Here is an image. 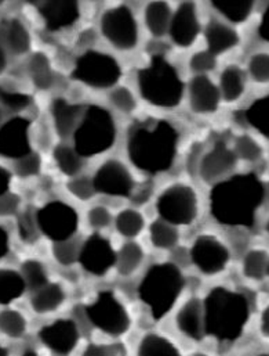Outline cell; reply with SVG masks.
I'll use <instances>...</instances> for the list:
<instances>
[{
    "instance_id": "91938a15",
    "label": "cell",
    "mask_w": 269,
    "mask_h": 356,
    "mask_svg": "<svg viewBox=\"0 0 269 356\" xmlns=\"http://www.w3.org/2000/svg\"><path fill=\"white\" fill-rule=\"evenodd\" d=\"M21 356H42L39 353H36V351H33V350H26L24 354Z\"/></svg>"
},
{
    "instance_id": "11a10c76",
    "label": "cell",
    "mask_w": 269,
    "mask_h": 356,
    "mask_svg": "<svg viewBox=\"0 0 269 356\" xmlns=\"http://www.w3.org/2000/svg\"><path fill=\"white\" fill-rule=\"evenodd\" d=\"M260 332L261 334L269 340V305L263 311L260 319Z\"/></svg>"
},
{
    "instance_id": "9a60e30c",
    "label": "cell",
    "mask_w": 269,
    "mask_h": 356,
    "mask_svg": "<svg viewBox=\"0 0 269 356\" xmlns=\"http://www.w3.org/2000/svg\"><path fill=\"white\" fill-rule=\"evenodd\" d=\"M97 191L115 195L129 197L134 191V181L129 170L119 161H108L97 171L93 179Z\"/></svg>"
},
{
    "instance_id": "836d02e7",
    "label": "cell",
    "mask_w": 269,
    "mask_h": 356,
    "mask_svg": "<svg viewBox=\"0 0 269 356\" xmlns=\"http://www.w3.org/2000/svg\"><path fill=\"white\" fill-rule=\"evenodd\" d=\"M245 118L257 132L269 138V95L256 100L246 110Z\"/></svg>"
},
{
    "instance_id": "003e7915",
    "label": "cell",
    "mask_w": 269,
    "mask_h": 356,
    "mask_svg": "<svg viewBox=\"0 0 269 356\" xmlns=\"http://www.w3.org/2000/svg\"><path fill=\"white\" fill-rule=\"evenodd\" d=\"M268 275H269V266H268Z\"/></svg>"
},
{
    "instance_id": "9f6ffc18",
    "label": "cell",
    "mask_w": 269,
    "mask_h": 356,
    "mask_svg": "<svg viewBox=\"0 0 269 356\" xmlns=\"http://www.w3.org/2000/svg\"><path fill=\"white\" fill-rule=\"evenodd\" d=\"M260 36L269 42V6L264 11V15H263V19L260 24Z\"/></svg>"
},
{
    "instance_id": "f1b7e54d",
    "label": "cell",
    "mask_w": 269,
    "mask_h": 356,
    "mask_svg": "<svg viewBox=\"0 0 269 356\" xmlns=\"http://www.w3.org/2000/svg\"><path fill=\"white\" fill-rule=\"evenodd\" d=\"M144 250L134 241L126 243L116 254V268L122 276H130L144 261Z\"/></svg>"
},
{
    "instance_id": "ee69618b",
    "label": "cell",
    "mask_w": 269,
    "mask_h": 356,
    "mask_svg": "<svg viewBox=\"0 0 269 356\" xmlns=\"http://www.w3.org/2000/svg\"><path fill=\"white\" fill-rule=\"evenodd\" d=\"M40 171V159L37 154H28L15 163V172L19 177H33Z\"/></svg>"
},
{
    "instance_id": "f35d334b",
    "label": "cell",
    "mask_w": 269,
    "mask_h": 356,
    "mask_svg": "<svg viewBox=\"0 0 269 356\" xmlns=\"http://www.w3.org/2000/svg\"><path fill=\"white\" fill-rule=\"evenodd\" d=\"M54 159L57 161L58 168L65 174V175H76L80 168H82V160L80 156L76 153V150H72L68 146H58L54 150Z\"/></svg>"
},
{
    "instance_id": "b9f144b4",
    "label": "cell",
    "mask_w": 269,
    "mask_h": 356,
    "mask_svg": "<svg viewBox=\"0 0 269 356\" xmlns=\"http://www.w3.org/2000/svg\"><path fill=\"white\" fill-rule=\"evenodd\" d=\"M249 72L256 82H269V53H260L252 57L249 63Z\"/></svg>"
},
{
    "instance_id": "f6af8a7d",
    "label": "cell",
    "mask_w": 269,
    "mask_h": 356,
    "mask_svg": "<svg viewBox=\"0 0 269 356\" xmlns=\"http://www.w3.org/2000/svg\"><path fill=\"white\" fill-rule=\"evenodd\" d=\"M68 190L80 200H89L97 191L93 180L87 178L73 179L68 183Z\"/></svg>"
},
{
    "instance_id": "d6986e66",
    "label": "cell",
    "mask_w": 269,
    "mask_h": 356,
    "mask_svg": "<svg viewBox=\"0 0 269 356\" xmlns=\"http://www.w3.org/2000/svg\"><path fill=\"white\" fill-rule=\"evenodd\" d=\"M218 88L206 76L198 75L189 85V102L193 111L199 114L214 113L220 103Z\"/></svg>"
},
{
    "instance_id": "8d00e7d4",
    "label": "cell",
    "mask_w": 269,
    "mask_h": 356,
    "mask_svg": "<svg viewBox=\"0 0 269 356\" xmlns=\"http://www.w3.org/2000/svg\"><path fill=\"white\" fill-rule=\"evenodd\" d=\"M115 225H116V230L123 237L133 238L144 230L145 219L138 211L129 208V209H123L118 213Z\"/></svg>"
},
{
    "instance_id": "bcb514c9",
    "label": "cell",
    "mask_w": 269,
    "mask_h": 356,
    "mask_svg": "<svg viewBox=\"0 0 269 356\" xmlns=\"http://www.w3.org/2000/svg\"><path fill=\"white\" fill-rule=\"evenodd\" d=\"M0 102L12 111H21L29 104L31 100L24 93L0 89Z\"/></svg>"
},
{
    "instance_id": "52a82bcc",
    "label": "cell",
    "mask_w": 269,
    "mask_h": 356,
    "mask_svg": "<svg viewBox=\"0 0 269 356\" xmlns=\"http://www.w3.org/2000/svg\"><path fill=\"white\" fill-rule=\"evenodd\" d=\"M86 315L97 330L111 337L125 336L132 326L128 309L111 291H101L97 298L86 307Z\"/></svg>"
},
{
    "instance_id": "e7e4bbea",
    "label": "cell",
    "mask_w": 269,
    "mask_h": 356,
    "mask_svg": "<svg viewBox=\"0 0 269 356\" xmlns=\"http://www.w3.org/2000/svg\"><path fill=\"white\" fill-rule=\"evenodd\" d=\"M267 229H268V232H269V222H268V227H267Z\"/></svg>"
},
{
    "instance_id": "4316f807",
    "label": "cell",
    "mask_w": 269,
    "mask_h": 356,
    "mask_svg": "<svg viewBox=\"0 0 269 356\" xmlns=\"http://www.w3.org/2000/svg\"><path fill=\"white\" fill-rule=\"evenodd\" d=\"M26 284L21 273L11 269H0V305H8L21 298Z\"/></svg>"
},
{
    "instance_id": "ffe728a7",
    "label": "cell",
    "mask_w": 269,
    "mask_h": 356,
    "mask_svg": "<svg viewBox=\"0 0 269 356\" xmlns=\"http://www.w3.org/2000/svg\"><path fill=\"white\" fill-rule=\"evenodd\" d=\"M235 164L236 154L224 143H218L209 154L203 157L200 163V177L206 181L216 180L229 172Z\"/></svg>"
},
{
    "instance_id": "db71d44e",
    "label": "cell",
    "mask_w": 269,
    "mask_h": 356,
    "mask_svg": "<svg viewBox=\"0 0 269 356\" xmlns=\"http://www.w3.org/2000/svg\"><path fill=\"white\" fill-rule=\"evenodd\" d=\"M8 252V233L0 226V259H3Z\"/></svg>"
},
{
    "instance_id": "2e32d148",
    "label": "cell",
    "mask_w": 269,
    "mask_h": 356,
    "mask_svg": "<svg viewBox=\"0 0 269 356\" xmlns=\"http://www.w3.org/2000/svg\"><path fill=\"white\" fill-rule=\"evenodd\" d=\"M29 121L12 118L0 128V156L19 160L31 154Z\"/></svg>"
},
{
    "instance_id": "d590c367",
    "label": "cell",
    "mask_w": 269,
    "mask_h": 356,
    "mask_svg": "<svg viewBox=\"0 0 269 356\" xmlns=\"http://www.w3.org/2000/svg\"><path fill=\"white\" fill-rule=\"evenodd\" d=\"M213 6L229 21L243 22L250 15L254 4L250 0H214Z\"/></svg>"
},
{
    "instance_id": "60d3db41",
    "label": "cell",
    "mask_w": 269,
    "mask_h": 356,
    "mask_svg": "<svg viewBox=\"0 0 269 356\" xmlns=\"http://www.w3.org/2000/svg\"><path fill=\"white\" fill-rule=\"evenodd\" d=\"M235 149H236L235 154L245 161L253 163V161L260 160L263 156V150H261L260 145L253 138L246 136V135L238 138Z\"/></svg>"
},
{
    "instance_id": "681fc988",
    "label": "cell",
    "mask_w": 269,
    "mask_h": 356,
    "mask_svg": "<svg viewBox=\"0 0 269 356\" xmlns=\"http://www.w3.org/2000/svg\"><path fill=\"white\" fill-rule=\"evenodd\" d=\"M87 220H89L90 226L94 229H105L110 226V223L112 220V215L108 208L98 205V207H94L90 209V212L87 215Z\"/></svg>"
},
{
    "instance_id": "ab89813d",
    "label": "cell",
    "mask_w": 269,
    "mask_h": 356,
    "mask_svg": "<svg viewBox=\"0 0 269 356\" xmlns=\"http://www.w3.org/2000/svg\"><path fill=\"white\" fill-rule=\"evenodd\" d=\"M80 245L78 241L69 238L65 241H58L54 243L53 245V255L55 261L64 266L73 265L76 261H79V254H80Z\"/></svg>"
},
{
    "instance_id": "6da1fadb",
    "label": "cell",
    "mask_w": 269,
    "mask_h": 356,
    "mask_svg": "<svg viewBox=\"0 0 269 356\" xmlns=\"http://www.w3.org/2000/svg\"><path fill=\"white\" fill-rule=\"evenodd\" d=\"M266 198V188L254 175H238L218 183L210 194V209L217 222L252 227Z\"/></svg>"
},
{
    "instance_id": "8992f818",
    "label": "cell",
    "mask_w": 269,
    "mask_h": 356,
    "mask_svg": "<svg viewBox=\"0 0 269 356\" xmlns=\"http://www.w3.org/2000/svg\"><path fill=\"white\" fill-rule=\"evenodd\" d=\"M116 128L111 114L98 106H92L75 131V150L80 157H93L112 147Z\"/></svg>"
},
{
    "instance_id": "8fae6325",
    "label": "cell",
    "mask_w": 269,
    "mask_h": 356,
    "mask_svg": "<svg viewBox=\"0 0 269 356\" xmlns=\"http://www.w3.org/2000/svg\"><path fill=\"white\" fill-rule=\"evenodd\" d=\"M104 36L116 49L130 50L138 40V28L133 13L126 6L108 10L101 19Z\"/></svg>"
},
{
    "instance_id": "cb8c5ba5",
    "label": "cell",
    "mask_w": 269,
    "mask_h": 356,
    "mask_svg": "<svg viewBox=\"0 0 269 356\" xmlns=\"http://www.w3.org/2000/svg\"><path fill=\"white\" fill-rule=\"evenodd\" d=\"M79 106L69 104L67 100H55L53 104V118L55 131L61 138H68L76 131V122L79 118Z\"/></svg>"
},
{
    "instance_id": "680465c9",
    "label": "cell",
    "mask_w": 269,
    "mask_h": 356,
    "mask_svg": "<svg viewBox=\"0 0 269 356\" xmlns=\"http://www.w3.org/2000/svg\"><path fill=\"white\" fill-rule=\"evenodd\" d=\"M6 65H7V58H6V53L3 50V47L0 46V74L6 70Z\"/></svg>"
},
{
    "instance_id": "94428289",
    "label": "cell",
    "mask_w": 269,
    "mask_h": 356,
    "mask_svg": "<svg viewBox=\"0 0 269 356\" xmlns=\"http://www.w3.org/2000/svg\"><path fill=\"white\" fill-rule=\"evenodd\" d=\"M0 356H10V353H8V350L0 343Z\"/></svg>"
},
{
    "instance_id": "277c9868",
    "label": "cell",
    "mask_w": 269,
    "mask_h": 356,
    "mask_svg": "<svg viewBox=\"0 0 269 356\" xmlns=\"http://www.w3.org/2000/svg\"><path fill=\"white\" fill-rule=\"evenodd\" d=\"M185 280L174 264L164 262L150 266L138 286V297L152 318L163 319L175 305Z\"/></svg>"
},
{
    "instance_id": "ac0fdd59",
    "label": "cell",
    "mask_w": 269,
    "mask_h": 356,
    "mask_svg": "<svg viewBox=\"0 0 269 356\" xmlns=\"http://www.w3.org/2000/svg\"><path fill=\"white\" fill-rule=\"evenodd\" d=\"M178 332L192 341H202L205 333V311L199 298H191L178 311L175 316Z\"/></svg>"
},
{
    "instance_id": "603a6c76",
    "label": "cell",
    "mask_w": 269,
    "mask_h": 356,
    "mask_svg": "<svg viewBox=\"0 0 269 356\" xmlns=\"http://www.w3.org/2000/svg\"><path fill=\"white\" fill-rule=\"evenodd\" d=\"M206 40L209 51L218 54L235 47L239 42V36L235 29L214 19L210 21L206 28Z\"/></svg>"
},
{
    "instance_id": "6125c7cd",
    "label": "cell",
    "mask_w": 269,
    "mask_h": 356,
    "mask_svg": "<svg viewBox=\"0 0 269 356\" xmlns=\"http://www.w3.org/2000/svg\"><path fill=\"white\" fill-rule=\"evenodd\" d=\"M191 356H210L209 354H205V353H195L193 355Z\"/></svg>"
},
{
    "instance_id": "5b68a950",
    "label": "cell",
    "mask_w": 269,
    "mask_h": 356,
    "mask_svg": "<svg viewBox=\"0 0 269 356\" xmlns=\"http://www.w3.org/2000/svg\"><path fill=\"white\" fill-rule=\"evenodd\" d=\"M141 96L157 107L178 106L182 99V82L174 67L160 56H153L138 74Z\"/></svg>"
},
{
    "instance_id": "4fadbf2b",
    "label": "cell",
    "mask_w": 269,
    "mask_h": 356,
    "mask_svg": "<svg viewBox=\"0 0 269 356\" xmlns=\"http://www.w3.org/2000/svg\"><path fill=\"white\" fill-rule=\"evenodd\" d=\"M79 262L90 275L104 276L114 265H116V254L110 240L101 234H93L82 245Z\"/></svg>"
},
{
    "instance_id": "e0dca14e",
    "label": "cell",
    "mask_w": 269,
    "mask_h": 356,
    "mask_svg": "<svg viewBox=\"0 0 269 356\" xmlns=\"http://www.w3.org/2000/svg\"><path fill=\"white\" fill-rule=\"evenodd\" d=\"M199 32V21L193 3H182L171 17L170 35L175 44L189 46Z\"/></svg>"
},
{
    "instance_id": "f5cc1de1",
    "label": "cell",
    "mask_w": 269,
    "mask_h": 356,
    "mask_svg": "<svg viewBox=\"0 0 269 356\" xmlns=\"http://www.w3.org/2000/svg\"><path fill=\"white\" fill-rule=\"evenodd\" d=\"M150 190H152V187H150V184H145V186H141L138 190H135L133 191V201H134L135 204H144V202H146V200L149 198V195H150Z\"/></svg>"
},
{
    "instance_id": "f907efd6",
    "label": "cell",
    "mask_w": 269,
    "mask_h": 356,
    "mask_svg": "<svg viewBox=\"0 0 269 356\" xmlns=\"http://www.w3.org/2000/svg\"><path fill=\"white\" fill-rule=\"evenodd\" d=\"M19 208V197L11 193L0 195V216L14 215Z\"/></svg>"
},
{
    "instance_id": "7c38bea8",
    "label": "cell",
    "mask_w": 269,
    "mask_h": 356,
    "mask_svg": "<svg viewBox=\"0 0 269 356\" xmlns=\"http://www.w3.org/2000/svg\"><path fill=\"white\" fill-rule=\"evenodd\" d=\"M191 259L202 273L211 276L227 268L229 262V250L217 237L202 234L192 244Z\"/></svg>"
},
{
    "instance_id": "5bb4252c",
    "label": "cell",
    "mask_w": 269,
    "mask_h": 356,
    "mask_svg": "<svg viewBox=\"0 0 269 356\" xmlns=\"http://www.w3.org/2000/svg\"><path fill=\"white\" fill-rule=\"evenodd\" d=\"M40 343L55 355L68 356L79 344V329L71 319H57L43 326L39 333Z\"/></svg>"
},
{
    "instance_id": "3957f363",
    "label": "cell",
    "mask_w": 269,
    "mask_h": 356,
    "mask_svg": "<svg viewBox=\"0 0 269 356\" xmlns=\"http://www.w3.org/2000/svg\"><path fill=\"white\" fill-rule=\"evenodd\" d=\"M205 333L220 343L239 340L250 319L248 298L236 291L217 287L213 289L205 302Z\"/></svg>"
},
{
    "instance_id": "d6a6232c",
    "label": "cell",
    "mask_w": 269,
    "mask_h": 356,
    "mask_svg": "<svg viewBox=\"0 0 269 356\" xmlns=\"http://www.w3.org/2000/svg\"><path fill=\"white\" fill-rule=\"evenodd\" d=\"M28 323L25 316L17 309H3L0 312V333L8 339L18 340L25 336Z\"/></svg>"
},
{
    "instance_id": "be15d7a7",
    "label": "cell",
    "mask_w": 269,
    "mask_h": 356,
    "mask_svg": "<svg viewBox=\"0 0 269 356\" xmlns=\"http://www.w3.org/2000/svg\"><path fill=\"white\" fill-rule=\"evenodd\" d=\"M259 356H269V354H263V355H259Z\"/></svg>"
},
{
    "instance_id": "03108f58",
    "label": "cell",
    "mask_w": 269,
    "mask_h": 356,
    "mask_svg": "<svg viewBox=\"0 0 269 356\" xmlns=\"http://www.w3.org/2000/svg\"><path fill=\"white\" fill-rule=\"evenodd\" d=\"M0 118H1V113H0Z\"/></svg>"
},
{
    "instance_id": "7a4b0ae2",
    "label": "cell",
    "mask_w": 269,
    "mask_h": 356,
    "mask_svg": "<svg viewBox=\"0 0 269 356\" xmlns=\"http://www.w3.org/2000/svg\"><path fill=\"white\" fill-rule=\"evenodd\" d=\"M177 132L166 121L145 120L130 131L128 152L137 168L159 174L167 171L175 157Z\"/></svg>"
},
{
    "instance_id": "74e56055",
    "label": "cell",
    "mask_w": 269,
    "mask_h": 356,
    "mask_svg": "<svg viewBox=\"0 0 269 356\" xmlns=\"http://www.w3.org/2000/svg\"><path fill=\"white\" fill-rule=\"evenodd\" d=\"M21 276L29 290H39L47 284V272L43 264L35 259L25 261L21 265Z\"/></svg>"
},
{
    "instance_id": "d4e9b609",
    "label": "cell",
    "mask_w": 269,
    "mask_h": 356,
    "mask_svg": "<svg viewBox=\"0 0 269 356\" xmlns=\"http://www.w3.org/2000/svg\"><path fill=\"white\" fill-rule=\"evenodd\" d=\"M137 356H182L178 347L159 333L145 334L137 347Z\"/></svg>"
},
{
    "instance_id": "484cf974",
    "label": "cell",
    "mask_w": 269,
    "mask_h": 356,
    "mask_svg": "<svg viewBox=\"0 0 269 356\" xmlns=\"http://www.w3.org/2000/svg\"><path fill=\"white\" fill-rule=\"evenodd\" d=\"M145 22L155 36H163L171 24V10L167 3L153 1L146 6Z\"/></svg>"
},
{
    "instance_id": "44dd1931",
    "label": "cell",
    "mask_w": 269,
    "mask_h": 356,
    "mask_svg": "<svg viewBox=\"0 0 269 356\" xmlns=\"http://www.w3.org/2000/svg\"><path fill=\"white\" fill-rule=\"evenodd\" d=\"M40 14L50 31H58L79 19V6L76 1H47L40 6Z\"/></svg>"
},
{
    "instance_id": "c3c4849f",
    "label": "cell",
    "mask_w": 269,
    "mask_h": 356,
    "mask_svg": "<svg viewBox=\"0 0 269 356\" xmlns=\"http://www.w3.org/2000/svg\"><path fill=\"white\" fill-rule=\"evenodd\" d=\"M217 60L210 51H199L191 58V68L195 72H207L216 68Z\"/></svg>"
},
{
    "instance_id": "7dc6e473",
    "label": "cell",
    "mask_w": 269,
    "mask_h": 356,
    "mask_svg": "<svg viewBox=\"0 0 269 356\" xmlns=\"http://www.w3.org/2000/svg\"><path fill=\"white\" fill-rule=\"evenodd\" d=\"M18 229H19V236L25 241H33L36 238L37 233V223H36V216H33L29 212H24L19 219H18Z\"/></svg>"
},
{
    "instance_id": "f546056e",
    "label": "cell",
    "mask_w": 269,
    "mask_h": 356,
    "mask_svg": "<svg viewBox=\"0 0 269 356\" xmlns=\"http://www.w3.org/2000/svg\"><path fill=\"white\" fill-rule=\"evenodd\" d=\"M149 236L152 244L160 250H171L178 244L180 240V234L175 226L163 219L152 222L149 227Z\"/></svg>"
},
{
    "instance_id": "1f68e13d",
    "label": "cell",
    "mask_w": 269,
    "mask_h": 356,
    "mask_svg": "<svg viewBox=\"0 0 269 356\" xmlns=\"http://www.w3.org/2000/svg\"><path fill=\"white\" fill-rule=\"evenodd\" d=\"M28 72L32 82L39 89H49L53 85L54 76L50 61L43 53H36L28 63Z\"/></svg>"
},
{
    "instance_id": "6f0895ef",
    "label": "cell",
    "mask_w": 269,
    "mask_h": 356,
    "mask_svg": "<svg viewBox=\"0 0 269 356\" xmlns=\"http://www.w3.org/2000/svg\"><path fill=\"white\" fill-rule=\"evenodd\" d=\"M10 186V174L0 167V195L6 194Z\"/></svg>"
},
{
    "instance_id": "e575fe53",
    "label": "cell",
    "mask_w": 269,
    "mask_h": 356,
    "mask_svg": "<svg viewBox=\"0 0 269 356\" xmlns=\"http://www.w3.org/2000/svg\"><path fill=\"white\" fill-rule=\"evenodd\" d=\"M268 254L263 250H252L246 254L242 269L243 275L252 280H261L268 275Z\"/></svg>"
},
{
    "instance_id": "30bf717a",
    "label": "cell",
    "mask_w": 269,
    "mask_h": 356,
    "mask_svg": "<svg viewBox=\"0 0 269 356\" xmlns=\"http://www.w3.org/2000/svg\"><path fill=\"white\" fill-rule=\"evenodd\" d=\"M36 223L46 237L58 243L72 238L79 227V216L71 205L51 201L36 212Z\"/></svg>"
},
{
    "instance_id": "4dcf8cb0",
    "label": "cell",
    "mask_w": 269,
    "mask_h": 356,
    "mask_svg": "<svg viewBox=\"0 0 269 356\" xmlns=\"http://www.w3.org/2000/svg\"><path fill=\"white\" fill-rule=\"evenodd\" d=\"M6 43L14 54H25L31 47V36L25 25L19 19H11L7 22L6 29Z\"/></svg>"
},
{
    "instance_id": "9c48e42d",
    "label": "cell",
    "mask_w": 269,
    "mask_h": 356,
    "mask_svg": "<svg viewBox=\"0 0 269 356\" xmlns=\"http://www.w3.org/2000/svg\"><path fill=\"white\" fill-rule=\"evenodd\" d=\"M122 75L118 61L104 53L87 51L83 54L73 70L72 76L92 88L107 89L114 86Z\"/></svg>"
},
{
    "instance_id": "83f0119b",
    "label": "cell",
    "mask_w": 269,
    "mask_h": 356,
    "mask_svg": "<svg viewBox=\"0 0 269 356\" xmlns=\"http://www.w3.org/2000/svg\"><path fill=\"white\" fill-rule=\"evenodd\" d=\"M245 92V74L239 67L231 65L224 70L220 79V93L227 102L238 100Z\"/></svg>"
},
{
    "instance_id": "7402d4cb",
    "label": "cell",
    "mask_w": 269,
    "mask_h": 356,
    "mask_svg": "<svg viewBox=\"0 0 269 356\" xmlns=\"http://www.w3.org/2000/svg\"><path fill=\"white\" fill-rule=\"evenodd\" d=\"M65 301V291L57 283H47L36 290L31 298V308L37 315H47L57 311Z\"/></svg>"
},
{
    "instance_id": "7bdbcfd3",
    "label": "cell",
    "mask_w": 269,
    "mask_h": 356,
    "mask_svg": "<svg viewBox=\"0 0 269 356\" xmlns=\"http://www.w3.org/2000/svg\"><path fill=\"white\" fill-rule=\"evenodd\" d=\"M110 100L115 108L122 113H132L135 108V99L128 88H118L110 95Z\"/></svg>"
},
{
    "instance_id": "ba28073f",
    "label": "cell",
    "mask_w": 269,
    "mask_h": 356,
    "mask_svg": "<svg viewBox=\"0 0 269 356\" xmlns=\"http://www.w3.org/2000/svg\"><path fill=\"white\" fill-rule=\"evenodd\" d=\"M156 208L160 218L173 226L191 225L199 211L198 195L186 184H174L159 195Z\"/></svg>"
},
{
    "instance_id": "816d5d0a",
    "label": "cell",
    "mask_w": 269,
    "mask_h": 356,
    "mask_svg": "<svg viewBox=\"0 0 269 356\" xmlns=\"http://www.w3.org/2000/svg\"><path fill=\"white\" fill-rule=\"evenodd\" d=\"M82 356H111L110 348L103 344H90Z\"/></svg>"
}]
</instances>
